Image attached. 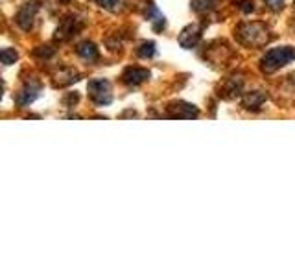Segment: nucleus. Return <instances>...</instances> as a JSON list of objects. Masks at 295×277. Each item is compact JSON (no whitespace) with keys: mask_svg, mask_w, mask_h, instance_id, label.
I'll use <instances>...</instances> for the list:
<instances>
[{"mask_svg":"<svg viewBox=\"0 0 295 277\" xmlns=\"http://www.w3.org/2000/svg\"><path fill=\"white\" fill-rule=\"evenodd\" d=\"M293 60H295V50L291 46L271 48L262 57V70L264 72H275L277 69H281V67H284V65H288Z\"/></svg>","mask_w":295,"mask_h":277,"instance_id":"obj_1","label":"nucleus"},{"mask_svg":"<svg viewBox=\"0 0 295 277\" xmlns=\"http://www.w3.org/2000/svg\"><path fill=\"white\" fill-rule=\"evenodd\" d=\"M238 39L247 46H260L269 39V35L262 23H251L238 28Z\"/></svg>","mask_w":295,"mask_h":277,"instance_id":"obj_2","label":"nucleus"},{"mask_svg":"<svg viewBox=\"0 0 295 277\" xmlns=\"http://www.w3.org/2000/svg\"><path fill=\"white\" fill-rule=\"evenodd\" d=\"M89 96L92 102H96L98 106H107L111 104V85L107 80H92L89 82Z\"/></svg>","mask_w":295,"mask_h":277,"instance_id":"obj_3","label":"nucleus"},{"mask_svg":"<svg viewBox=\"0 0 295 277\" xmlns=\"http://www.w3.org/2000/svg\"><path fill=\"white\" fill-rule=\"evenodd\" d=\"M37 9H39V6H37L35 0H30V2H26L23 8L18 9L17 17H15V18H17L18 26L23 28V30H30V28H32L33 18H35Z\"/></svg>","mask_w":295,"mask_h":277,"instance_id":"obj_4","label":"nucleus"},{"mask_svg":"<svg viewBox=\"0 0 295 277\" xmlns=\"http://www.w3.org/2000/svg\"><path fill=\"white\" fill-rule=\"evenodd\" d=\"M79 28H81V21H79V18H76V17L65 18L63 24H61V26L57 28V32H55V39L65 41V39L76 35V32H78Z\"/></svg>","mask_w":295,"mask_h":277,"instance_id":"obj_5","label":"nucleus"},{"mask_svg":"<svg viewBox=\"0 0 295 277\" xmlns=\"http://www.w3.org/2000/svg\"><path fill=\"white\" fill-rule=\"evenodd\" d=\"M199 37H201V30H199V26L190 24V26H186L183 32H181L179 45L183 46V48H192V46H196V43L199 41Z\"/></svg>","mask_w":295,"mask_h":277,"instance_id":"obj_6","label":"nucleus"},{"mask_svg":"<svg viewBox=\"0 0 295 277\" xmlns=\"http://www.w3.org/2000/svg\"><path fill=\"white\" fill-rule=\"evenodd\" d=\"M150 78V72L146 69H138V67H129L124 74H122V80L128 85H138V83L146 82Z\"/></svg>","mask_w":295,"mask_h":277,"instance_id":"obj_7","label":"nucleus"},{"mask_svg":"<svg viewBox=\"0 0 295 277\" xmlns=\"http://www.w3.org/2000/svg\"><path fill=\"white\" fill-rule=\"evenodd\" d=\"M170 113L172 116H177V118H192V116H198V109L194 106H190V104H183V102L172 106Z\"/></svg>","mask_w":295,"mask_h":277,"instance_id":"obj_8","label":"nucleus"},{"mask_svg":"<svg viewBox=\"0 0 295 277\" xmlns=\"http://www.w3.org/2000/svg\"><path fill=\"white\" fill-rule=\"evenodd\" d=\"M37 96H39V87H37V85H26V87L17 94V104L18 106H28V104H32Z\"/></svg>","mask_w":295,"mask_h":277,"instance_id":"obj_9","label":"nucleus"},{"mask_svg":"<svg viewBox=\"0 0 295 277\" xmlns=\"http://www.w3.org/2000/svg\"><path fill=\"white\" fill-rule=\"evenodd\" d=\"M264 100H266V94L260 91H255V92L245 94L244 100H242V106L247 107V109H260V106L264 104Z\"/></svg>","mask_w":295,"mask_h":277,"instance_id":"obj_10","label":"nucleus"},{"mask_svg":"<svg viewBox=\"0 0 295 277\" xmlns=\"http://www.w3.org/2000/svg\"><path fill=\"white\" fill-rule=\"evenodd\" d=\"M78 54L81 55L83 60H87V61H96L98 60V48L92 43H89V41H85V43H81V45L78 46Z\"/></svg>","mask_w":295,"mask_h":277,"instance_id":"obj_11","label":"nucleus"},{"mask_svg":"<svg viewBox=\"0 0 295 277\" xmlns=\"http://www.w3.org/2000/svg\"><path fill=\"white\" fill-rule=\"evenodd\" d=\"M216 6V0H192V8L196 11H208Z\"/></svg>","mask_w":295,"mask_h":277,"instance_id":"obj_12","label":"nucleus"},{"mask_svg":"<svg viewBox=\"0 0 295 277\" xmlns=\"http://www.w3.org/2000/svg\"><path fill=\"white\" fill-rule=\"evenodd\" d=\"M155 43H144L140 48H138V55L140 57H152V55H155Z\"/></svg>","mask_w":295,"mask_h":277,"instance_id":"obj_13","label":"nucleus"},{"mask_svg":"<svg viewBox=\"0 0 295 277\" xmlns=\"http://www.w3.org/2000/svg\"><path fill=\"white\" fill-rule=\"evenodd\" d=\"M17 52L15 50H11V48H4L2 50V63L4 65H11V63H15L17 61Z\"/></svg>","mask_w":295,"mask_h":277,"instance_id":"obj_14","label":"nucleus"},{"mask_svg":"<svg viewBox=\"0 0 295 277\" xmlns=\"http://www.w3.org/2000/svg\"><path fill=\"white\" fill-rule=\"evenodd\" d=\"M98 4H100L101 8H106V9H111V11H115V9H118L120 0H98Z\"/></svg>","mask_w":295,"mask_h":277,"instance_id":"obj_15","label":"nucleus"},{"mask_svg":"<svg viewBox=\"0 0 295 277\" xmlns=\"http://www.w3.org/2000/svg\"><path fill=\"white\" fill-rule=\"evenodd\" d=\"M266 2L271 9H281L282 8V0H266Z\"/></svg>","mask_w":295,"mask_h":277,"instance_id":"obj_16","label":"nucleus"}]
</instances>
